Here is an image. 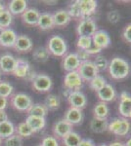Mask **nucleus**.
I'll return each mask as SVG.
<instances>
[{"instance_id":"f257e3e1","label":"nucleus","mask_w":131,"mask_h":146,"mask_svg":"<svg viewBox=\"0 0 131 146\" xmlns=\"http://www.w3.org/2000/svg\"><path fill=\"white\" fill-rule=\"evenodd\" d=\"M108 69L112 78L116 80H121L125 79L129 75L130 65L125 60L116 56L109 62Z\"/></svg>"},{"instance_id":"f03ea898","label":"nucleus","mask_w":131,"mask_h":146,"mask_svg":"<svg viewBox=\"0 0 131 146\" xmlns=\"http://www.w3.org/2000/svg\"><path fill=\"white\" fill-rule=\"evenodd\" d=\"M46 48L48 49L50 55L55 56H65L68 51L67 42L63 37L59 35H54L48 40Z\"/></svg>"},{"instance_id":"7ed1b4c3","label":"nucleus","mask_w":131,"mask_h":146,"mask_svg":"<svg viewBox=\"0 0 131 146\" xmlns=\"http://www.w3.org/2000/svg\"><path fill=\"white\" fill-rule=\"evenodd\" d=\"M33 104L32 100L30 96L24 93H18L12 96L11 105L14 109L20 112H28L30 106Z\"/></svg>"},{"instance_id":"20e7f679","label":"nucleus","mask_w":131,"mask_h":146,"mask_svg":"<svg viewBox=\"0 0 131 146\" xmlns=\"http://www.w3.org/2000/svg\"><path fill=\"white\" fill-rule=\"evenodd\" d=\"M77 72L79 74L80 78L82 79V81L90 82L93 78L99 75L98 69L95 66L94 62L91 60H87L84 62H80V65L77 69Z\"/></svg>"},{"instance_id":"39448f33","label":"nucleus","mask_w":131,"mask_h":146,"mask_svg":"<svg viewBox=\"0 0 131 146\" xmlns=\"http://www.w3.org/2000/svg\"><path fill=\"white\" fill-rule=\"evenodd\" d=\"M97 25L94 20L91 18H85L80 21L77 27V32L78 36L92 37L95 32L97 31Z\"/></svg>"},{"instance_id":"423d86ee","label":"nucleus","mask_w":131,"mask_h":146,"mask_svg":"<svg viewBox=\"0 0 131 146\" xmlns=\"http://www.w3.org/2000/svg\"><path fill=\"white\" fill-rule=\"evenodd\" d=\"M32 88L39 93H46L51 90L53 86L52 79L46 74H37L34 80L32 82Z\"/></svg>"},{"instance_id":"0eeeda50","label":"nucleus","mask_w":131,"mask_h":146,"mask_svg":"<svg viewBox=\"0 0 131 146\" xmlns=\"http://www.w3.org/2000/svg\"><path fill=\"white\" fill-rule=\"evenodd\" d=\"M82 79L80 78L77 71L68 72L64 79V86L66 90L71 92L73 91H79V89L82 87Z\"/></svg>"},{"instance_id":"6e6552de","label":"nucleus","mask_w":131,"mask_h":146,"mask_svg":"<svg viewBox=\"0 0 131 146\" xmlns=\"http://www.w3.org/2000/svg\"><path fill=\"white\" fill-rule=\"evenodd\" d=\"M18 38L16 31L11 27L0 31V46L4 48H14Z\"/></svg>"},{"instance_id":"1a4fd4ad","label":"nucleus","mask_w":131,"mask_h":146,"mask_svg":"<svg viewBox=\"0 0 131 146\" xmlns=\"http://www.w3.org/2000/svg\"><path fill=\"white\" fill-rule=\"evenodd\" d=\"M68 98V102L70 103L71 107L77 108V109H83L87 104L86 96L80 91H73L69 94L67 96Z\"/></svg>"},{"instance_id":"9d476101","label":"nucleus","mask_w":131,"mask_h":146,"mask_svg":"<svg viewBox=\"0 0 131 146\" xmlns=\"http://www.w3.org/2000/svg\"><path fill=\"white\" fill-rule=\"evenodd\" d=\"M120 114L125 119H131V96L126 92L120 94V101L118 105Z\"/></svg>"},{"instance_id":"9b49d317","label":"nucleus","mask_w":131,"mask_h":146,"mask_svg":"<svg viewBox=\"0 0 131 146\" xmlns=\"http://www.w3.org/2000/svg\"><path fill=\"white\" fill-rule=\"evenodd\" d=\"M91 38H92L93 45L98 47L101 50L108 48L110 46V44H111L110 35L108 32L105 31V30H97Z\"/></svg>"},{"instance_id":"f8f14e48","label":"nucleus","mask_w":131,"mask_h":146,"mask_svg":"<svg viewBox=\"0 0 131 146\" xmlns=\"http://www.w3.org/2000/svg\"><path fill=\"white\" fill-rule=\"evenodd\" d=\"M73 131V126L68 123L65 119H61L54 124L53 126V133L56 138H63Z\"/></svg>"},{"instance_id":"ddd939ff","label":"nucleus","mask_w":131,"mask_h":146,"mask_svg":"<svg viewBox=\"0 0 131 146\" xmlns=\"http://www.w3.org/2000/svg\"><path fill=\"white\" fill-rule=\"evenodd\" d=\"M17 64V58L10 54L0 56V72L13 73Z\"/></svg>"},{"instance_id":"4468645a","label":"nucleus","mask_w":131,"mask_h":146,"mask_svg":"<svg viewBox=\"0 0 131 146\" xmlns=\"http://www.w3.org/2000/svg\"><path fill=\"white\" fill-rule=\"evenodd\" d=\"M62 64H63V68L67 72L77 71L78 67L80 65V60H78L77 54L71 53L64 56L63 63Z\"/></svg>"},{"instance_id":"2eb2a0df","label":"nucleus","mask_w":131,"mask_h":146,"mask_svg":"<svg viewBox=\"0 0 131 146\" xmlns=\"http://www.w3.org/2000/svg\"><path fill=\"white\" fill-rule=\"evenodd\" d=\"M77 4L81 11L82 19L89 18L96 12L97 2L94 0H77Z\"/></svg>"},{"instance_id":"dca6fc26","label":"nucleus","mask_w":131,"mask_h":146,"mask_svg":"<svg viewBox=\"0 0 131 146\" xmlns=\"http://www.w3.org/2000/svg\"><path fill=\"white\" fill-rule=\"evenodd\" d=\"M32 46L33 44L32 39L28 35L22 34V35H18V38H17L14 49L17 52H19V53H28V52L32 51Z\"/></svg>"},{"instance_id":"f3484780","label":"nucleus","mask_w":131,"mask_h":146,"mask_svg":"<svg viewBox=\"0 0 131 146\" xmlns=\"http://www.w3.org/2000/svg\"><path fill=\"white\" fill-rule=\"evenodd\" d=\"M26 123L30 129L32 131L33 133H38V131H42L45 126H46V119L42 118V117H36V116H32V115H28V117L26 118Z\"/></svg>"},{"instance_id":"a211bd4d","label":"nucleus","mask_w":131,"mask_h":146,"mask_svg":"<svg viewBox=\"0 0 131 146\" xmlns=\"http://www.w3.org/2000/svg\"><path fill=\"white\" fill-rule=\"evenodd\" d=\"M99 100L103 102H111L114 101L116 98V92L112 85L107 83L104 88H102L99 92H97Z\"/></svg>"},{"instance_id":"6ab92c4d","label":"nucleus","mask_w":131,"mask_h":146,"mask_svg":"<svg viewBox=\"0 0 131 146\" xmlns=\"http://www.w3.org/2000/svg\"><path fill=\"white\" fill-rule=\"evenodd\" d=\"M64 119H65L68 123H70L71 126H75V125H78L82 122L83 113L80 109L70 107L65 113V118Z\"/></svg>"},{"instance_id":"aec40b11","label":"nucleus","mask_w":131,"mask_h":146,"mask_svg":"<svg viewBox=\"0 0 131 146\" xmlns=\"http://www.w3.org/2000/svg\"><path fill=\"white\" fill-rule=\"evenodd\" d=\"M30 69H32L30 64L28 63V60H24V58H17V64L13 71V74L15 77L25 79Z\"/></svg>"},{"instance_id":"412c9836","label":"nucleus","mask_w":131,"mask_h":146,"mask_svg":"<svg viewBox=\"0 0 131 146\" xmlns=\"http://www.w3.org/2000/svg\"><path fill=\"white\" fill-rule=\"evenodd\" d=\"M28 9V2L26 0H12L8 3L7 10L11 13L12 16L21 15Z\"/></svg>"},{"instance_id":"4be33fe9","label":"nucleus","mask_w":131,"mask_h":146,"mask_svg":"<svg viewBox=\"0 0 131 146\" xmlns=\"http://www.w3.org/2000/svg\"><path fill=\"white\" fill-rule=\"evenodd\" d=\"M39 17H40L39 11L33 8H28L22 14L23 22L28 25H36Z\"/></svg>"},{"instance_id":"5701e85b","label":"nucleus","mask_w":131,"mask_h":146,"mask_svg":"<svg viewBox=\"0 0 131 146\" xmlns=\"http://www.w3.org/2000/svg\"><path fill=\"white\" fill-rule=\"evenodd\" d=\"M37 27L41 30H49L55 27L53 15L50 13H42L37 22Z\"/></svg>"},{"instance_id":"b1692460","label":"nucleus","mask_w":131,"mask_h":146,"mask_svg":"<svg viewBox=\"0 0 131 146\" xmlns=\"http://www.w3.org/2000/svg\"><path fill=\"white\" fill-rule=\"evenodd\" d=\"M109 121L108 119L93 118L90 122V129L95 133H103L108 131Z\"/></svg>"},{"instance_id":"393cba45","label":"nucleus","mask_w":131,"mask_h":146,"mask_svg":"<svg viewBox=\"0 0 131 146\" xmlns=\"http://www.w3.org/2000/svg\"><path fill=\"white\" fill-rule=\"evenodd\" d=\"M53 19L55 27H65L71 20L68 11L64 10V9H61V10L55 12L53 14Z\"/></svg>"},{"instance_id":"a878e982","label":"nucleus","mask_w":131,"mask_h":146,"mask_svg":"<svg viewBox=\"0 0 131 146\" xmlns=\"http://www.w3.org/2000/svg\"><path fill=\"white\" fill-rule=\"evenodd\" d=\"M16 127L11 121H5L0 123V138L1 139H6L10 137L11 135H15Z\"/></svg>"},{"instance_id":"bb28decb","label":"nucleus","mask_w":131,"mask_h":146,"mask_svg":"<svg viewBox=\"0 0 131 146\" xmlns=\"http://www.w3.org/2000/svg\"><path fill=\"white\" fill-rule=\"evenodd\" d=\"M32 58L35 62L43 63L49 60L50 53L46 47H37L32 52Z\"/></svg>"},{"instance_id":"cd10ccee","label":"nucleus","mask_w":131,"mask_h":146,"mask_svg":"<svg viewBox=\"0 0 131 146\" xmlns=\"http://www.w3.org/2000/svg\"><path fill=\"white\" fill-rule=\"evenodd\" d=\"M95 118H101V119H107L109 116L110 109L109 106L107 105L106 102L103 101H99L96 105H95L94 109H93Z\"/></svg>"},{"instance_id":"c85d7f7f","label":"nucleus","mask_w":131,"mask_h":146,"mask_svg":"<svg viewBox=\"0 0 131 146\" xmlns=\"http://www.w3.org/2000/svg\"><path fill=\"white\" fill-rule=\"evenodd\" d=\"M48 113V109L46 108L44 104L42 103H34L30 106V109L28 110V115H32V116L36 117H42L45 118Z\"/></svg>"},{"instance_id":"c756f323","label":"nucleus","mask_w":131,"mask_h":146,"mask_svg":"<svg viewBox=\"0 0 131 146\" xmlns=\"http://www.w3.org/2000/svg\"><path fill=\"white\" fill-rule=\"evenodd\" d=\"M62 139H63V143L65 146H78L80 140H81V137L77 133L73 131Z\"/></svg>"},{"instance_id":"7c9ffc66","label":"nucleus","mask_w":131,"mask_h":146,"mask_svg":"<svg viewBox=\"0 0 131 146\" xmlns=\"http://www.w3.org/2000/svg\"><path fill=\"white\" fill-rule=\"evenodd\" d=\"M61 100L60 98L56 95H49L46 96L44 101V105L48 110H56L60 107Z\"/></svg>"},{"instance_id":"2f4dec72","label":"nucleus","mask_w":131,"mask_h":146,"mask_svg":"<svg viewBox=\"0 0 131 146\" xmlns=\"http://www.w3.org/2000/svg\"><path fill=\"white\" fill-rule=\"evenodd\" d=\"M12 23H13V16L8 10H5L2 14H0V31L10 27Z\"/></svg>"},{"instance_id":"473e14b6","label":"nucleus","mask_w":131,"mask_h":146,"mask_svg":"<svg viewBox=\"0 0 131 146\" xmlns=\"http://www.w3.org/2000/svg\"><path fill=\"white\" fill-rule=\"evenodd\" d=\"M16 135H18L19 136H21L22 138L24 137H30L33 135L32 131L30 129V127L28 126L26 122H22L16 127Z\"/></svg>"},{"instance_id":"72a5a7b5","label":"nucleus","mask_w":131,"mask_h":146,"mask_svg":"<svg viewBox=\"0 0 131 146\" xmlns=\"http://www.w3.org/2000/svg\"><path fill=\"white\" fill-rule=\"evenodd\" d=\"M106 84H107L106 79L103 76H101V75H97L95 78H93L89 82L90 88L95 92H99L102 88H104L106 86Z\"/></svg>"},{"instance_id":"f704fd0d","label":"nucleus","mask_w":131,"mask_h":146,"mask_svg":"<svg viewBox=\"0 0 131 146\" xmlns=\"http://www.w3.org/2000/svg\"><path fill=\"white\" fill-rule=\"evenodd\" d=\"M13 91H14L13 86L9 82L6 81L0 82V96L8 98L9 96H13Z\"/></svg>"},{"instance_id":"c9c22d12","label":"nucleus","mask_w":131,"mask_h":146,"mask_svg":"<svg viewBox=\"0 0 131 146\" xmlns=\"http://www.w3.org/2000/svg\"><path fill=\"white\" fill-rule=\"evenodd\" d=\"M77 46L78 50L87 51L92 46V38L86 36H78L77 41Z\"/></svg>"},{"instance_id":"e433bc0d","label":"nucleus","mask_w":131,"mask_h":146,"mask_svg":"<svg viewBox=\"0 0 131 146\" xmlns=\"http://www.w3.org/2000/svg\"><path fill=\"white\" fill-rule=\"evenodd\" d=\"M130 129H131V125L129 123V121L125 118H120V128H118V131H116V135L124 136L130 131Z\"/></svg>"},{"instance_id":"4c0bfd02","label":"nucleus","mask_w":131,"mask_h":146,"mask_svg":"<svg viewBox=\"0 0 131 146\" xmlns=\"http://www.w3.org/2000/svg\"><path fill=\"white\" fill-rule=\"evenodd\" d=\"M68 13L70 15L71 18H75V19H81L82 20V15H81V11L79 9V6H78L77 2L75 1L73 3H71L70 6H69Z\"/></svg>"},{"instance_id":"58836bf2","label":"nucleus","mask_w":131,"mask_h":146,"mask_svg":"<svg viewBox=\"0 0 131 146\" xmlns=\"http://www.w3.org/2000/svg\"><path fill=\"white\" fill-rule=\"evenodd\" d=\"M94 64L96 68L98 69V71H105L106 69H108V66H109V62L105 56H96L94 62Z\"/></svg>"},{"instance_id":"ea45409f","label":"nucleus","mask_w":131,"mask_h":146,"mask_svg":"<svg viewBox=\"0 0 131 146\" xmlns=\"http://www.w3.org/2000/svg\"><path fill=\"white\" fill-rule=\"evenodd\" d=\"M4 146H23V138L15 133L4 139Z\"/></svg>"},{"instance_id":"a19ab883","label":"nucleus","mask_w":131,"mask_h":146,"mask_svg":"<svg viewBox=\"0 0 131 146\" xmlns=\"http://www.w3.org/2000/svg\"><path fill=\"white\" fill-rule=\"evenodd\" d=\"M42 146H59V141L55 136H45L41 141Z\"/></svg>"},{"instance_id":"79ce46f5","label":"nucleus","mask_w":131,"mask_h":146,"mask_svg":"<svg viewBox=\"0 0 131 146\" xmlns=\"http://www.w3.org/2000/svg\"><path fill=\"white\" fill-rule=\"evenodd\" d=\"M120 118L113 120L111 123H109L108 131H110V133L116 135V131H118V128H120Z\"/></svg>"},{"instance_id":"37998d69","label":"nucleus","mask_w":131,"mask_h":146,"mask_svg":"<svg viewBox=\"0 0 131 146\" xmlns=\"http://www.w3.org/2000/svg\"><path fill=\"white\" fill-rule=\"evenodd\" d=\"M107 18H108L109 22L111 23H116L120 21V15L116 10H114V11H110L107 15Z\"/></svg>"},{"instance_id":"c03bdc74","label":"nucleus","mask_w":131,"mask_h":146,"mask_svg":"<svg viewBox=\"0 0 131 146\" xmlns=\"http://www.w3.org/2000/svg\"><path fill=\"white\" fill-rule=\"evenodd\" d=\"M122 36L124 38L125 41H127L128 43H131V23L127 25L123 29Z\"/></svg>"},{"instance_id":"a18cd8bd","label":"nucleus","mask_w":131,"mask_h":146,"mask_svg":"<svg viewBox=\"0 0 131 146\" xmlns=\"http://www.w3.org/2000/svg\"><path fill=\"white\" fill-rule=\"evenodd\" d=\"M75 54H77V56L78 60H80V62H87V60H89L90 55H88V53H87L86 51L78 50Z\"/></svg>"},{"instance_id":"49530a36","label":"nucleus","mask_w":131,"mask_h":146,"mask_svg":"<svg viewBox=\"0 0 131 146\" xmlns=\"http://www.w3.org/2000/svg\"><path fill=\"white\" fill-rule=\"evenodd\" d=\"M87 53H88V55H97V54H100L102 52V50L100 48H98V47H96V46H94L92 44V46L90 47L89 49H88V50L86 51Z\"/></svg>"},{"instance_id":"de8ad7c7","label":"nucleus","mask_w":131,"mask_h":146,"mask_svg":"<svg viewBox=\"0 0 131 146\" xmlns=\"http://www.w3.org/2000/svg\"><path fill=\"white\" fill-rule=\"evenodd\" d=\"M78 146H96V144L94 143V141L92 139H81L79 142Z\"/></svg>"},{"instance_id":"09e8293b","label":"nucleus","mask_w":131,"mask_h":146,"mask_svg":"<svg viewBox=\"0 0 131 146\" xmlns=\"http://www.w3.org/2000/svg\"><path fill=\"white\" fill-rule=\"evenodd\" d=\"M37 76V73L34 71V70H32V69H30V72L28 73V75H27V77H26V80L28 82H32L33 80H34L35 77Z\"/></svg>"},{"instance_id":"8fccbe9b","label":"nucleus","mask_w":131,"mask_h":146,"mask_svg":"<svg viewBox=\"0 0 131 146\" xmlns=\"http://www.w3.org/2000/svg\"><path fill=\"white\" fill-rule=\"evenodd\" d=\"M8 105V98L0 96V110H5Z\"/></svg>"},{"instance_id":"3c124183","label":"nucleus","mask_w":131,"mask_h":146,"mask_svg":"<svg viewBox=\"0 0 131 146\" xmlns=\"http://www.w3.org/2000/svg\"><path fill=\"white\" fill-rule=\"evenodd\" d=\"M9 118H8V114L6 113L5 110H0V123L2 122H5V121H8Z\"/></svg>"},{"instance_id":"603ef678","label":"nucleus","mask_w":131,"mask_h":146,"mask_svg":"<svg viewBox=\"0 0 131 146\" xmlns=\"http://www.w3.org/2000/svg\"><path fill=\"white\" fill-rule=\"evenodd\" d=\"M109 146H125L122 142L120 141H116V142H112L111 144H109Z\"/></svg>"},{"instance_id":"864d4df0","label":"nucleus","mask_w":131,"mask_h":146,"mask_svg":"<svg viewBox=\"0 0 131 146\" xmlns=\"http://www.w3.org/2000/svg\"><path fill=\"white\" fill-rule=\"evenodd\" d=\"M5 10H7L6 6L4 5V4L2 3V2H0V14H2Z\"/></svg>"},{"instance_id":"5fc2aeb1","label":"nucleus","mask_w":131,"mask_h":146,"mask_svg":"<svg viewBox=\"0 0 131 146\" xmlns=\"http://www.w3.org/2000/svg\"><path fill=\"white\" fill-rule=\"evenodd\" d=\"M124 145H125V146H131V137H130L127 141H126V143H125Z\"/></svg>"},{"instance_id":"6e6d98bb","label":"nucleus","mask_w":131,"mask_h":146,"mask_svg":"<svg viewBox=\"0 0 131 146\" xmlns=\"http://www.w3.org/2000/svg\"><path fill=\"white\" fill-rule=\"evenodd\" d=\"M98 146H109L108 144H100V145H98Z\"/></svg>"},{"instance_id":"4d7b16f0","label":"nucleus","mask_w":131,"mask_h":146,"mask_svg":"<svg viewBox=\"0 0 131 146\" xmlns=\"http://www.w3.org/2000/svg\"><path fill=\"white\" fill-rule=\"evenodd\" d=\"M1 144H2V139L0 138V146H1Z\"/></svg>"},{"instance_id":"13d9d810","label":"nucleus","mask_w":131,"mask_h":146,"mask_svg":"<svg viewBox=\"0 0 131 146\" xmlns=\"http://www.w3.org/2000/svg\"><path fill=\"white\" fill-rule=\"evenodd\" d=\"M0 82H1V72H0Z\"/></svg>"},{"instance_id":"bf43d9fd","label":"nucleus","mask_w":131,"mask_h":146,"mask_svg":"<svg viewBox=\"0 0 131 146\" xmlns=\"http://www.w3.org/2000/svg\"><path fill=\"white\" fill-rule=\"evenodd\" d=\"M37 146H42V145H41V144H39V145H37Z\"/></svg>"}]
</instances>
